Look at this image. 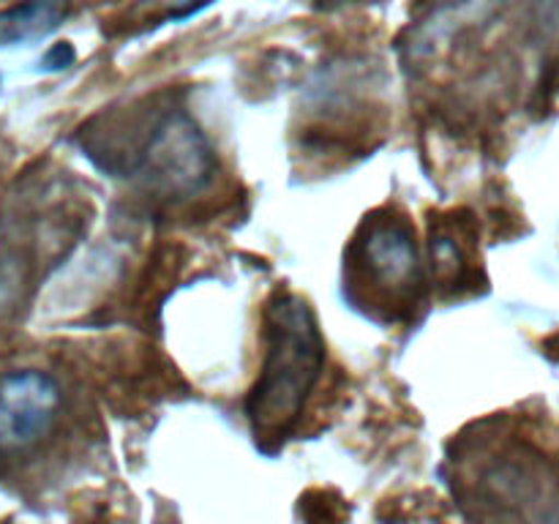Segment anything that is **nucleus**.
<instances>
[{"mask_svg":"<svg viewBox=\"0 0 559 524\" xmlns=\"http://www.w3.org/2000/svg\"><path fill=\"white\" fill-rule=\"evenodd\" d=\"M325 3H347V0H325Z\"/></svg>","mask_w":559,"mask_h":524,"instance_id":"6e6552de","label":"nucleus"},{"mask_svg":"<svg viewBox=\"0 0 559 524\" xmlns=\"http://www.w3.org/2000/svg\"><path fill=\"white\" fill-rule=\"evenodd\" d=\"M63 407L58 380L41 369L0 374V456L31 451L52 431Z\"/></svg>","mask_w":559,"mask_h":524,"instance_id":"20e7f679","label":"nucleus"},{"mask_svg":"<svg viewBox=\"0 0 559 524\" xmlns=\"http://www.w3.org/2000/svg\"><path fill=\"white\" fill-rule=\"evenodd\" d=\"M213 172L211 142L186 112L164 115L136 153V175L162 196H194L211 183Z\"/></svg>","mask_w":559,"mask_h":524,"instance_id":"7ed1b4c3","label":"nucleus"},{"mask_svg":"<svg viewBox=\"0 0 559 524\" xmlns=\"http://www.w3.org/2000/svg\"><path fill=\"white\" fill-rule=\"evenodd\" d=\"M74 63V49H71V44H55L52 49L47 52V58H44V66L47 69H66V66Z\"/></svg>","mask_w":559,"mask_h":524,"instance_id":"423d86ee","label":"nucleus"},{"mask_svg":"<svg viewBox=\"0 0 559 524\" xmlns=\"http://www.w3.org/2000/svg\"><path fill=\"white\" fill-rule=\"evenodd\" d=\"M325 369L322 338L311 306L300 295L276 293L265 309V358L246 398L257 440H284Z\"/></svg>","mask_w":559,"mask_h":524,"instance_id":"f257e3e1","label":"nucleus"},{"mask_svg":"<svg viewBox=\"0 0 559 524\" xmlns=\"http://www.w3.org/2000/svg\"><path fill=\"white\" fill-rule=\"evenodd\" d=\"M69 16V0H22L0 11V47H22L47 38Z\"/></svg>","mask_w":559,"mask_h":524,"instance_id":"39448f33","label":"nucleus"},{"mask_svg":"<svg viewBox=\"0 0 559 524\" xmlns=\"http://www.w3.org/2000/svg\"><path fill=\"white\" fill-rule=\"evenodd\" d=\"M344 273L349 298L366 311L388 320L407 314L424 287L413 224L393 211L366 216L347 251Z\"/></svg>","mask_w":559,"mask_h":524,"instance_id":"f03ea898","label":"nucleus"},{"mask_svg":"<svg viewBox=\"0 0 559 524\" xmlns=\"http://www.w3.org/2000/svg\"><path fill=\"white\" fill-rule=\"evenodd\" d=\"M535 5H538V11L546 20L557 22L559 25V0H535Z\"/></svg>","mask_w":559,"mask_h":524,"instance_id":"0eeeda50","label":"nucleus"}]
</instances>
